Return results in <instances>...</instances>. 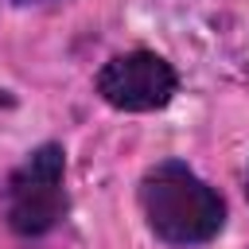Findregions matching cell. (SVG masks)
Returning <instances> with one entry per match:
<instances>
[{"mask_svg":"<svg viewBox=\"0 0 249 249\" xmlns=\"http://www.w3.org/2000/svg\"><path fill=\"white\" fill-rule=\"evenodd\" d=\"M140 210L148 230L167 245H202L226 226L222 195L179 160H163L144 171Z\"/></svg>","mask_w":249,"mask_h":249,"instance_id":"6da1fadb","label":"cell"},{"mask_svg":"<svg viewBox=\"0 0 249 249\" xmlns=\"http://www.w3.org/2000/svg\"><path fill=\"white\" fill-rule=\"evenodd\" d=\"M66 152L58 144H39L4 183L0 206L4 222L19 237L51 233L66 214Z\"/></svg>","mask_w":249,"mask_h":249,"instance_id":"7a4b0ae2","label":"cell"},{"mask_svg":"<svg viewBox=\"0 0 249 249\" xmlns=\"http://www.w3.org/2000/svg\"><path fill=\"white\" fill-rule=\"evenodd\" d=\"M179 89V78L171 70L167 58L152 54V51H128L117 54L101 66L97 74V93L121 109V113H152L163 109Z\"/></svg>","mask_w":249,"mask_h":249,"instance_id":"3957f363","label":"cell"},{"mask_svg":"<svg viewBox=\"0 0 249 249\" xmlns=\"http://www.w3.org/2000/svg\"><path fill=\"white\" fill-rule=\"evenodd\" d=\"M16 4H43V0H16Z\"/></svg>","mask_w":249,"mask_h":249,"instance_id":"277c9868","label":"cell"},{"mask_svg":"<svg viewBox=\"0 0 249 249\" xmlns=\"http://www.w3.org/2000/svg\"><path fill=\"white\" fill-rule=\"evenodd\" d=\"M245 195H249V171H245Z\"/></svg>","mask_w":249,"mask_h":249,"instance_id":"5b68a950","label":"cell"}]
</instances>
